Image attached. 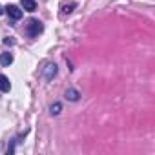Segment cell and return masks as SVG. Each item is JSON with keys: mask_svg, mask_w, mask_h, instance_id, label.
<instances>
[{"mask_svg": "<svg viewBox=\"0 0 155 155\" xmlns=\"http://www.w3.org/2000/svg\"><path fill=\"white\" fill-rule=\"evenodd\" d=\"M4 44H6V46H13V44H15V40H13L11 37H8V38H4Z\"/></svg>", "mask_w": 155, "mask_h": 155, "instance_id": "30bf717a", "label": "cell"}, {"mask_svg": "<svg viewBox=\"0 0 155 155\" xmlns=\"http://www.w3.org/2000/svg\"><path fill=\"white\" fill-rule=\"evenodd\" d=\"M42 24L38 22V20H35V18H31V20H28V24H26V35L28 37H38L40 33H42Z\"/></svg>", "mask_w": 155, "mask_h": 155, "instance_id": "6da1fadb", "label": "cell"}, {"mask_svg": "<svg viewBox=\"0 0 155 155\" xmlns=\"http://www.w3.org/2000/svg\"><path fill=\"white\" fill-rule=\"evenodd\" d=\"M60 110H62V106H60L58 102H55V104H51V108H49V111H51V115H58V113H60Z\"/></svg>", "mask_w": 155, "mask_h": 155, "instance_id": "9c48e42d", "label": "cell"}, {"mask_svg": "<svg viewBox=\"0 0 155 155\" xmlns=\"http://www.w3.org/2000/svg\"><path fill=\"white\" fill-rule=\"evenodd\" d=\"M13 62V55L11 53H2V55H0V64H2V66H9Z\"/></svg>", "mask_w": 155, "mask_h": 155, "instance_id": "8992f818", "label": "cell"}, {"mask_svg": "<svg viewBox=\"0 0 155 155\" xmlns=\"http://www.w3.org/2000/svg\"><path fill=\"white\" fill-rule=\"evenodd\" d=\"M55 75H57V66L55 64H48L46 66V71H44V77H46L48 81H51Z\"/></svg>", "mask_w": 155, "mask_h": 155, "instance_id": "277c9868", "label": "cell"}, {"mask_svg": "<svg viewBox=\"0 0 155 155\" xmlns=\"http://www.w3.org/2000/svg\"><path fill=\"white\" fill-rule=\"evenodd\" d=\"M11 90V82L6 75H0V91H9Z\"/></svg>", "mask_w": 155, "mask_h": 155, "instance_id": "5b68a950", "label": "cell"}, {"mask_svg": "<svg viewBox=\"0 0 155 155\" xmlns=\"http://www.w3.org/2000/svg\"><path fill=\"white\" fill-rule=\"evenodd\" d=\"M6 13H8V17L13 18V20H20V18H22V9H20L18 6H15V4L6 6Z\"/></svg>", "mask_w": 155, "mask_h": 155, "instance_id": "7a4b0ae2", "label": "cell"}, {"mask_svg": "<svg viewBox=\"0 0 155 155\" xmlns=\"http://www.w3.org/2000/svg\"><path fill=\"white\" fill-rule=\"evenodd\" d=\"M0 13H2V8H0Z\"/></svg>", "mask_w": 155, "mask_h": 155, "instance_id": "8fae6325", "label": "cell"}, {"mask_svg": "<svg viewBox=\"0 0 155 155\" xmlns=\"http://www.w3.org/2000/svg\"><path fill=\"white\" fill-rule=\"evenodd\" d=\"M20 6H22L24 11H29V13L37 11V2L35 0H20Z\"/></svg>", "mask_w": 155, "mask_h": 155, "instance_id": "3957f363", "label": "cell"}, {"mask_svg": "<svg viewBox=\"0 0 155 155\" xmlns=\"http://www.w3.org/2000/svg\"><path fill=\"white\" fill-rule=\"evenodd\" d=\"M60 8H62V11H64V13H71V11L77 8V4H75V2H64Z\"/></svg>", "mask_w": 155, "mask_h": 155, "instance_id": "ba28073f", "label": "cell"}, {"mask_svg": "<svg viewBox=\"0 0 155 155\" xmlns=\"http://www.w3.org/2000/svg\"><path fill=\"white\" fill-rule=\"evenodd\" d=\"M79 97L81 95H79V91H77V90H68L66 91V99L68 101H79Z\"/></svg>", "mask_w": 155, "mask_h": 155, "instance_id": "52a82bcc", "label": "cell"}]
</instances>
